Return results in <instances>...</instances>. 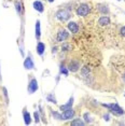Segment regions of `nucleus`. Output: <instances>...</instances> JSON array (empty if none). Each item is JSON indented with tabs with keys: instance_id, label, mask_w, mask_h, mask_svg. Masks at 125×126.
Listing matches in <instances>:
<instances>
[{
	"instance_id": "8",
	"label": "nucleus",
	"mask_w": 125,
	"mask_h": 126,
	"mask_svg": "<svg viewBox=\"0 0 125 126\" xmlns=\"http://www.w3.org/2000/svg\"><path fill=\"white\" fill-rule=\"evenodd\" d=\"M79 68H80V64H79L78 62H76V61L70 62L69 66H68V69H69V71H71V72H76V71H78Z\"/></svg>"
},
{
	"instance_id": "27",
	"label": "nucleus",
	"mask_w": 125,
	"mask_h": 126,
	"mask_svg": "<svg viewBox=\"0 0 125 126\" xmlns=\"http://www.w3.org/2000/svg\"><path fill=\"white\" fill-rule=\"evenodd\" d=\"M104 120H105V121H109V114H105V115H104Z\"/></svg>"
},
{
	"instance_id": "14",
	"label": "nucleus",
	"mask_w": 125,
	"mask_h": 126,
	"mask_svg": "<svg viewBox=\"0 0 125 126\" xmlns=\"http://www.w3.org/2000/svg\"><path fill=\"white\" fill-rule=\"evenodd\" d=\"M44 50H45L44 43H42V42H38V44H37V53H38L39 55H42V54L44 53Z\"/></svg>"
},
{
	"instance_id": "22",
	"label": "nucleus",
	"mask_w": 125,
	"mask_h": 126,
	"mask_svg": "<svg viewBox=\"0 0 125 126\" xmlns=\"http://www.w3.org/2000/svg\"><path fill=\"white\" fill-rule=\"evenodd\" d=\"M84 119H85V122H86V123L92 122V119H91V116H90L89 113H84Z\"/></svg>"
},
{
	"instance_id": "25",
	"label": "nucleus",
	"mask_w": 125,
	"mask_h": 126,
	"mask_svg": "<svg viewBox=\"0 0 125 126\" xmlns=\"http://www.w3.org/2000/svg\"><path fill=\"white\" fill-rule=\"evenodd\" d=\"M2 91H3L4 97H5V99H7V102H8V100H9V99H8V92H7V88H5V87H3V88H2Z\"/></svg>"
},
{
	"instance_id": "28",
	"label": "nucleus",
	"mask_w": 125,
	"mask_h": 126,
	"mask_svg": "<svg viewBox=\"0 0 125 126\" xmlns=\"http://www.w3.org/2000/svg\"><path fill=\"white\" fill-rule=\"evenodd\" d=\"M49 2H54V0H47Z\"/></svg>"
},
{
	"instance_id": "23",
	"label": "nucleus",
	"mask_w": 125,
	"mask_h": 126,
	"mask_svg": "<svg viewBox=\"0 0 125 126\" xmlns=\"http://www.w3.org/2000/svg\"><path fill=\"white\" fill-rule=\"evenodd\" d=\"M70 48H71V47H70L69 44H64L62 45V51H69Z\"/></svg>"
},
{
	"instance_id": "5",
	"label": "nucleus",
	"mask_w": 125,
	"mask_h": 126,
	"mask_svg": "<svg viewBox=\"0 0 125 126\" xmlns=\"http://www.w3.org/2000/svg\"><path fill=\"white\" fill-rule=\"evenodd\" d=\"M68 37H69V32H68L66 29H61L57 32L56 39H57L58 42H62V41H65V40H67Z\"/></svg>"
},
{
	"instance_id": "29",
	"label": "nucleus",
	"mask_w": 125,
	"mask_h": 126,
	"mask_svg": "<svg viewBox=\"0 0 125 126\" xmlns=\"http://www.w3.org/2000/svg\"><path fill=\"white\" fill-rule=\"evenodd\" d=\"M123 80H124V82H125V73H124V76H123Z\"/></svg>"
},
{
	"instance_id": "6",
	"label": "nucleus",
	"mask_w": 125,
	"mask_h": 126,
	"mask_svg": "<svg viewBox=\"0 0 125 126\" xmlns=\"http://www.w3.org/2000/svg\"><path fill=\"white\" fill-rule=\"evenodd\" d=\"M73 115H75V111L72 110L71 108L68 109V110H65L64 112L62 114V120H64V121H67V120H70L72 119Z\"/></svg>"
},
{
	"instance_id": "9",
	"label": "nucleus",
	"mask_w": 125,
	"mask_h": 126,
	"mask_svg": "<svg viewBox=\"0 0 125 126\" xmlns=\"http://www.w3.org/2000/svg\"><path fill=\"white\" fill-rule=\"evenodd\" d=\"M68 29H69V31H71L72 33H76L79 30V26L76 22H69L68 23Z\"/></svg>"
},
{
	"instance_id": "12",
	"label": "nucleus",
	"mask_w": 125,
	"mask_h": 126,
	"mask_svg": "<svg viewBox=\"0 0 125 126\" xmlns=\"http://www.w3.org/2000/svg\"><path fill=\"white\" fill-rule=\"evenodd\" d=\"M23 116H24V122H25V124L26 125H29L30 123H31V119H30V114L28 111L26 110H24L23 111Z\"/></svg>"
},
{
	"instance_id": "3",
	"label": "nucleus",
	"mask_w": 125,
	"mask_h": 126,
	"mask_svg": "<svg viewBox=\"0 0 125 126\" xmlns=\"http://www.w3.org/2000/svg\"><path fill=\"white\" fill-rule=\"evenodd\" d=\"M91 11V8L89 4H81L78 7L77 9V15L78 16H85L89 14V12Z\"/></svg>"
},
{
	"instance_id": "19",
	"label": "nucleus",
	"mask_w": 125,
	"mask_h": 126,
	"mask_svg": "<svg viewBox=\"0 0 125 126\" xmlns=\"http://www.w3.org/2000/svg\"><path fill=\"white\" fill-rule=\"evenodd\" d=\"M15 9H16V12H17L18 14H21L22 12V8H21V3H19L18 1L15 2Z\"/></svg>"
},
{
	"instance_id": "15",
	"label": "nucleus",
	"mask_w": 125,
	"mask_h": 126,
	"mask_svg": "<svg viewBox=\"0 0 125 126\" xmlns=\"http://www.w3.org/2000/svg\"><path fill=\"white\" fill-rule=\"evenodd\" d=\"M40 21H37L36 22V38L37 40H40Z\"/></svg>"
},
{
	"instance_id": "21",
	"label": "nucleus",
	"mask_w": 125,
	"mask_h": 126,
	"mask_svg": "<svg viewBox=\"0 0 125 126\" xmlns=\"http://www.w3.org/2000/svg\"><path fill=\"white\" fill-rule=\"evenodd\" d=\"M33 116H35V122L36 123H39L40 122V116H39V113L35 111V113H33Z\"/></svg>"
},
{
	"instance_id": "24",
	"label": "nucleus",
	"mask_w": 125,
	"mask_h": 126,
	"mask_svg": "<svg viewBox=\"0 0 125 126\" xmlns=\"http://www.w3.org/2000/svg\"><path fill=\"white\" fill-rule=\"evenodd\" d=\"M61 72L64 73V76H68V70H67L65 67H62V66L61 67Z\"/></svg>"
},
{
	"instance_id": "2",
	"label": "nucleus",
	"mask_w": 125,
	"mask_h": 126,
	"mask_svg": "<svg viewBox=\"0 0 125 126\" xmlns=\"http://www.w3.org/2000/svg\"><path fill=\"white\" fill-rule=\"evenodd\" d=\"M70 16H71V14L67 10H59V11H57V13H56V17L62 22L68 21V19L70 18Z\"/></svg>"
},
{
	"instance_id": "4",
	"label": "nucleus",
	"mask_w": 125,
	"mask_h": 126,
	"mask_svg": "<svg viewBox=\"0 0 125 126\" xmlns=\"http://www.w3.org/2000/svg\"><path fill=\"white\" fill-rule=\"evenodd\" d=\"M38 81H37L36 79H31L30 80V82L28 83V87H27V90H28V93L29 94H33L35 92L38 90Z\"/></svg>"
},
{
	"instance_id": "18",
	"label": "nucleus",
	"mask_w": 125,
	"mask_h": 126,
	"mask_svg": "<svg viewBox=\"0 0 125 126\" xmlns=\"http://www.w3.org/2000/svg\"><path fill=\"white\" fill-rule=\"evenodd\" d=\"M47 101L53 102V104H56V102H57V101H56V98H55V97H54L53 94H50V95L47 97Z\"/></svg>"
},
{
	"instance_id": "26",
	"label": "nucleus",
	"mask_w": 125,
	"mask_h": 126,
	"mask_svg": "<svg viewBox=\"0 0 125 126\" xmlns=\"http://www.w3.org/2000/svg\"><path fill=\"white\" fill-rule=\"evenodd\" d=\"M120 32H121V35L123 36V37H125V26L124 27H122L121 28V30H120Z\"/></svg>"
},
{
	"instance_id": "11",
	"label": "nucleus",
	"mask_w": 125,
	"mask_h": 126,
	"mask_svg": "<svg viewBox=\"0 0 125 126\" xmlns=\"http://www.w3.org/2000/svg\"><path fill=\"white\" fill-rule=\"evenodd\" d=\"M33 8H35V10H37L38 12H40V13H42L43 12V10H44L43 4H42L41 1H35L33 2Z\"/></svg>"
},
{
	"instance_id": "7",
	"label": "nucleus",
	"mask_w": 125,
	"mask_h": 126,
	"mask_svg": "<svg viewBox=\"0 0 125 126\" xmlns=\"http://www.w3.org/2000/svg\"><path fill=\"white\" fill-rule=\"evenodd\" d=\"M24 67H25V69H28V70L33 69V68H35V64H33L32 58H31L30 56H28L27 58L25 59V62H24Z\"/></svg>"
},
{
	"instance_id": "16",
	"label": "nucleus",
	"mask_w": 125,
	"mask_h": 126,
	"mask_svg": "<svg viewBox=\"0 0 125 126\" xmlns=\"http://www.w3.org/2000/svg\"><path fill=\"white\" fill-rule=\"evenodd\" d=\"M71 125H73V126H76V125H84V122L82 121L81 119H76V120H73V121L71 122Z\"/></svg>"
},
{
	"instance_id": "13",
	"label": "nucleus",
	"mask_w": 125,
	"mask_h": 126,
	"mask_svg": "<svg viewBox=\"0 0 125 126\" xmlns=\"http://www.w3.org/2000/svg\"><path fill=\"white\" fill-rule=\"evenodd\" d=\"M72 105H73V97H71L69 100H68V102L67 104H65V105H62L61 106V110H68V109H70L72 107Z\"/></svg>"
},
{
	"instance_id": "20",
	"label": "nucleus",
	"mask_w": 125,
	"mask_h": 126,
	"mask_svg": "<svg viewBox=\"0 0 125 126\" xmlns=\"http://www.w3.org/2000/svg\"><path fill=\"white\" fill-rule=\"evenodd\" d=\"M52 114L56 120H62V114H59L58 112H54V111H52Z\"/></svg>"
},
{
	"instance_id": "17",
	"label": "nucleus",
	"mask_w": 125,
	"mask_h": 126,
	"mask_svg": "<svg viewBox=\"0 0 125 126\" xmlns=\"http://www.w3.org/2000/svg\"><path fill=\"white\" fill-rule=\"evenodd\" d=\"M98 10L100 11L101 13H104V14H106V13L109 12V9H108L107 5H99V7H98Z\"/></svg>"
},
{
	"instance_id": "30",
	"label": "nucleus",
	"mask_w": 125,
	"mask_h": 126,
	"mask_svg": "<svg viewBox=\"0 0 125 126\" xmlns=\"http://www.w3.org/2000/svg\"><path fill=\"white\" fill-rule=\"evenodd\" d=\"M118 1H121V0H118Z\"/></svg>"
},
{
	"instance_id": "10",
	"label": "nucleus",
	"mask_w": 125,
	"mask_h": 126,
	"mask_svg": "<svg viewBox=\"0 0 125 126\" xmlns=\"http://www.w3.org/2000/svg\"><path fill=\"white\" fill-rule=\"evenodd\" d=\"M98 24L100 26H107V25L110 24V18L108 16H101L100 18L98 19Z\"/></svg>"
},
{
	"instance_id": "1",
	"label": "nucleus",
	"mask_w": 125,
	"mask_h": 126,
	"mask_svg": "<svg viewBox=\"0 0 125 126\" xmlns=\"http://www.w3.org/2000/svg\"><path fill=\"white\" fill-rule=\"evenodd\" d=\"M103 106L108 108L115 115H122V114H124V110L118 104H103Z\"/></svg>"
}]
</instances>
